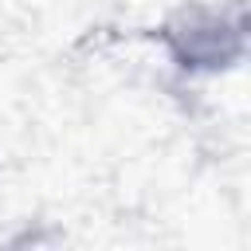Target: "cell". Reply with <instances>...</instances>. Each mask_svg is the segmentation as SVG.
<instances>
[{
    "label": "cell",
    "instance_id": "obj_1",
    "mask_svg": "<svg viewBox=\"0 0 251 251\" xmlns=\"http://www.w3.org/2000/svg\"><path fill=\"white\" fill-rule=\"evenodd\" d=\"M239 35H243L239 24H231L216 8H188L165 27V39H169L173 55L184 67H204V71H216L227 59H235L239 55Z\"/></svg>",
    "mask_w": 251,
    "mask_h": 251
}]
</instances>
